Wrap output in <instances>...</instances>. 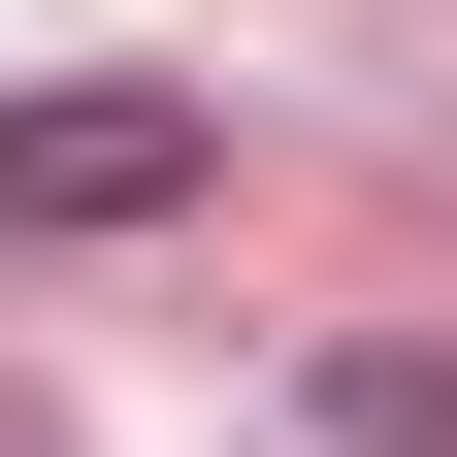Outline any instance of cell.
I'll use <instances>...</instances> for the list:
<instances>
[{"instance_id":"1","label":"cell","mask_w":457,"mask_h":457,"mask_svg":"<svg viewBox=\"0 0 457 457\" xmlns=\"http://www.w3.org/2000/svg\"><path fill=\"white\" fill-rule=\"evenodd\" d=\"M196 163H228V98H163V66H66V98H0V262L196 228Z\"/></svg>"},{"instance_id":"2","label":"cell","mask_w":457,"mask_h":457,"mask_svg":"<svg viewBox=\"0 0 457 457\" xmlns=\"http://www.w3.org/2000/svg\"><path fill=\"white\" fill-rule=\"evenodd\" d=\"M327 457H457V360H425V327H360V360H327Z\"/></svg>"},{"instance_id":"3","label":"cell","mask_w":457,"mask_h":457,"mask_svg":"<svg viewBox=\"0 0 457 457\" xmlns=\"http://www.w3.org/2000/svg\"><path fill=\"white\" fill-rule=\"evenodd\" d=\"M0 457H33V425H0Z\"/></svg>"}]
</instances>
